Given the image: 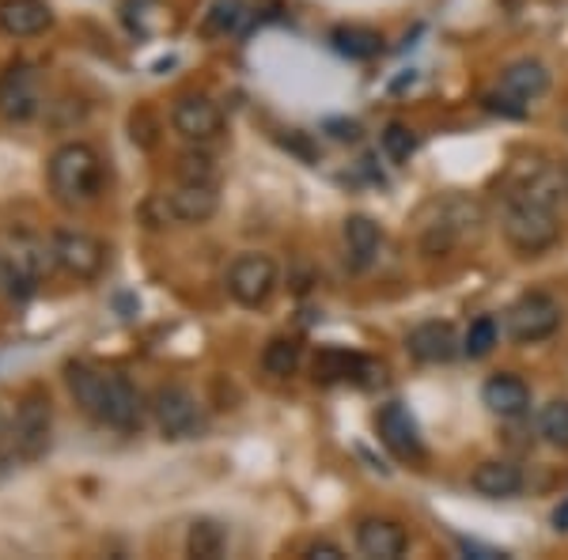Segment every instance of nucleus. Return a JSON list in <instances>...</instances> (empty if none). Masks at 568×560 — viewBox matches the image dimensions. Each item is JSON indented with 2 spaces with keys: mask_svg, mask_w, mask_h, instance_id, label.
Instances as JSON below:
<instances>
[{
  "mask_svg": "<svg viewBox=\"0 0 568 560\" xmlns=\"http://www.w3.org/2000/svg\"><path fill=\"white\" fill-rule=\"evenodd\" d=\"M216 208H220L216 186H209V182H179L175 190L152 197L144 216L152 224H205V220L216 216Z\"/></svg>",
  "mask_w": 568,
  "mask_h": 560,
  "instance_id": "obj_3",
  "label": "nucleus"
},
{
  "mask_svg": "<svg viewBox=\"0 0 568 560\" xmlns=\"http://www.w3.org/2000/svg\"><path fill=\"white\" fill-rule=\"evenodd\" d=\"M45 174H50L53 197L69 208H84L103 194V160H99V152L91 144H61L50 155Z\"/></svg>",
  "mask_w": 568,
  "mask_h": 560,
  "instance_id": "obj_1",
  "label": "nucleus"
},
{
  "mask_svg": "<svg viewBox=\"0 0 568 560\" xmlns=\"http://www.w3.org/2000/svg\"><path fill=\"white\" fill-rule=\"evenodd\" d=\"M152 417L168 439H190L205 428L197 398L186 387H160L152 398Z\"/></svg>",
  "mask_w": 568,
  "mask_h": 560,
  "instance_id": "obj_7",
  "label": "nucleus"
},
{
  "mask_svg": "<svg viewBox=\"0 0 568 560\" xmlns=\"http://www.w3.org/2000/svg\"><path fill=\"white\" fill-rule=\"evenodd\" d=\"M500 88L508 91V95L530 103V99H538L549 91V69L535 58H519L500 72Z\"/></svg>",
  "mask_w": 568,
  "mask_h": 560,
  "instance_id": "obj_19",
  "label": "nucleus"
},
{
  "mask_svg": "<svg viewBox=\"0 0 568 560\" xmlns=\"http://www.w3.org/2000/svg\"><path fill=\"white\" fill-rule=\"evenodd\" d=\"M4 439H12V428H8L4 413H0V447H4Z\"/></svg>",
  "mask_w": 568,
  "mask_h": 560,
  "instance_id": "obj_32",
  "label": "nucleus"
},
{
  "mask_svg": "<svg viewBox=\"0 0 568 560\" xmlns=\"http://www.w3.org/2000/svg\"><path fill=\"white\" fill-rule=\"evenodd\" d=\"M470 485L485 500H508V496L524 492V470L516 462H504V458H489L470 474Z\"/></svg>",
  "mask_w": 568,
  "mask_h": 560,
  "instance_id": "obj_18",
  "label": "nucleus"
},
{
  "mask_svg": "<svg viewBox=\"0 0 568 560\" xmlns=\"http://www.w3.org/2000/svg\"><path fill=\"white\" fill-rule=\"evenodd\" d=\"M406 348L417 364H447L459 353V337H455L452 323H420L406 334Z\"/></svg>",
  "mask_w": 568,
  "mask_h": 560,
  "instance_id": "obj_14",
  "label": "nucleus"
},
{
  "mask_svg": "<svg viewBox=\"0 0 568 560\" xmlns=\"http://www.w3.org/2000/svg\"><path fill=\"white\" fill-rule=\"evenodd\" d=\"M171 125L186 141H213L224 130V114L209 95H182L171 106Z\"/></svg>",
  "mask_w": 568,
  "mask_h": 560,
  "instance_id": "obj_11",
  "label": "nucleus"
},
{
  "mask_svg": "<svg viewBox=\"0 0 568 560\" xmlns=\"http://www.w3.org/2000/svg\"><path fill=\"white\" fill-rule=\"evenodd\" d=\"M304 557H311V560H337V557H345V553H342V546H329V541H315V546H311Z\"/></svg>",
  "mask_w": 568,
  "mask_h": 560,
  "instance_id": "obj_30",
  "label": "nucleus"
},
{
  "mask_svg": "<svg viewBox=\"0 0 568 560\" xmlns=\"http://www.w3.org/2000/svg\"><path fill=\"white\" fill-rule=\"evenodd\" d=\"M53 262L77 281H95L106 265V246L88 232H58L50 238Z\"/></svg>",
  "mask_w": 568,
  "mask_h": 560,
  "instance_id": "obj_8",
  "label": "nucleus"
},
{
  "mask_svg": "<svg viewBox=\"0 0 568 560\" xmlns=\"http://www.w3.org/2000/svg\"><path fill=\"white\" fill-rule=\"evenodd\" d=\"M42 106V91H39V72L31 65H8L0 77V118L4 122H31Z\"/></svg>",
  "mask_w": 568,
  "mask_h": 560,
  "instance_id": "obj_9",
  "label": "nucleus"
},
{
  "mask_svg": "<svg viewBox=\"0 0 568 560\" xmlns=\"http://www.w3.org/2000/svg\"><path fill=\"white\" fill-rule=\"evenodd\" d=\"M65 387H69V394L77 398V406L84 409L88 417L103 420L110 371H99L95 364H84V360H69L65 364Z\"/></svg>",
  "mask_w": 568,
  "mask_h": 560,
  "instance_id": "obj_12",
  "label": "nucleus"
},
{
  "mask_svg": "<svg viewBox=\"0 0 568 560\" xmlns=\"http://www.w3.org/2000/svg\"><path fill=\"white\" fill-rule=\"evenodd\" d=\"M50 436H53V406L45 390H27L20 398L12 420V447L23 462H39L50 451Z\"/></svg>",
  "mask_w": 568,
  "mask_h": 560,
  "instance_id": "obj_4",
  "label": "nucleus"
},
{
  "mask_svg": "<svg viewBox=\"0 0 568 560\" xmlns=\"http://www.w3.org/2000/svg\"><path fill=\"white\" fill-rule=\"evenodd\" d=\"M375 428H379L383 447H387L394 458H402V462H417V458H425L417 420H414V413L402 406V401H387V406L379 409V417H375Z\"/></svg>",
  "mask_w": 568,
  "mask_h": 560,
  "instance_id": "obj_10",
  "label": "nucleus"
},
{
  "mask_svg": "<svg viewBox=\"0 0 568 560\" xmlns=\"http://www.w3.org/2000/svg\"><path fill=\"white\" fill-rule=\"evenodd\" d=\"M500 342V326H497V318L493 315H481V318H474L470 329H466V337H463V353L470 356V360H485V356L497 348Z\"/></svg>",
  "mask_w": 568,
  "mask_h": 560,
  "instance_id": "obj_25",
  "label": "nucleus"
},
{
  "mask_svg": "<svg viewBox=\"0 0 568 560\" xmlns=\"http://www.w3.org/2000/svg\"><path fill=\"white\" fill-rule=\"evenodd\" d=\"M379 243H383V232L372 216H349L345 220V251H349V265L356 273L368 269L379 254Z\"/></svg>",
  "mask_w": 568,
  "mask_h": 560,
  "instance_id": "obj_20",
  "label": "nucleus"
},
{
  "mask_svg": "<svg viewBox=\"0 0 568 560\" xmlns=\"http://www.w3.org/2000/svg\"><path fill=\"white\" fill-rule=\"evenodd\" d=\"M554 527H557V530H568V500L554 511Z\"/></svg>",
  "mask_w": 568,
  "mask_h": 560,
  "instance_id": "obj_31",
  "label": "nucleus"
},
{
  "mask_svg": "<svg viewBox=\"0 0 568 560\" xmlns=\"http://www.w3.org/2000/svg\"><path fill=\"white\" fill-rule=\"evenodd\" d=\"M186 549H190V557L216 560L227 549V530L220 527L216 519H197L186 534Z\"/></svg>",
  "mask_w": 568,
  "mask_h": 560,
  "instance_id": "obj_22",
  "label": "nucleus"
},
{
  "mask_svg": "<svg viewBox=\"0 0 568 560\" xmlns=\"http://www.w3.org/2000/svg\"><path fill=\"white\" fill-rule=\"evenodd\" d=\"M356 549L372 560H398L409 549V534L402 522L372 516L361 519V527H356Z\"/></svg>",
  "mask_w": 568,
  "mask_h": 560,
  "instance_id": "obj_13",
  "label": "nucleus"
},
{
  "mask_svg": "<svg viewBox=\"0 0 568 560\" xmlns=\"http://www.w3.org/2000/svg\"><path fill=\"white\" fill-rule=\"evenodd\" d=\"M300 356H304L300 342H292V337H273L262 353V367H265V375H273V379H288V375H296Z\"/></svg>",
  "mask_w": 568,
  "mask_h": 560,
  "instance_id": "obj_23",
  "label": "nucleus"
},
{
  "mask_svg": "<svg viewBox=\"0 0 568 560\" xmlns=\"http://www.w3.org/2000/svg\"><path fill=\"white\" fill-rule=\"evenodd\" d=\"M103 425L118 428V431H141V425H144V398H141V390L125 379V375L110 371Z\"/></svg>",
  "mask_w": 568,
  "mask_h": 560,
  "instance_id": "obj_15",
  "label": "nucleus"
},
{
  "mask_svg": "<svg viewBox=\"0 0 568 560\" xmlns=\"http://www.w3.org/2000/svg\"><path fill=\"white\" fill-rule=\"evenodd\" d=\"M329 42H334V50L342 53V58L349 61H368L375 53L383 50V39L379 31H372V27H334V34H329Z\"/></svg>",
  "mask_w": 568,
  "mask_h": 560,
  "instance_id": "obj_21",
  "label": "nucleus"
},
{
  "mask_svg": "<svg viewBox=\"0 0 568 560\" xmlns=\"http://www.w3.org/2000/svg\"><path fill=\"white\" fill-rule=\"evenodd\" d=\"M179 179L182 182H209V186H216V167L205 152H186L179 160Z\"/></svg>",
  "mask_w": 568,
  "mask_h": 560,
  "instance_id": "obj_28",
  "label": "nucleus"
},
{
  "mask_svg": "<svg viewBox=\"0 0 568 560\" xmlns=\"http://www.w3.org/2000/svg\"><path fill=\"white\" fill-rule=\"evenodd\" d=\"M565 194H568V163H565Z\"/></svg>",
  "mask_w": 568,
  "mask_h": 560,
  "instance_id": "obj_33",
  "label": "nucleus"
},
{
  "mask_svg": "<svg viewBox=\"0 0 568 560\" xmlns=\"http://www.w3.org/2000/svg\"><path fill=\"white\" fill-rule=\"evenodd\" d=\"M500 224H504V238H508L511 251L527 254V258L549 251V246L557 243V235H561V224H557V213H554V201L524 194V190L508 197Z\"/></svg>",
  "mask_w": 568,
  "mask_h": 560,
  "instance_id": "obj_2",
  "label": "nucleus"
},
{
  "mask_svg": "<svg viewBox=\"0 0 568 560\" xmlns=\"http://www.w3.org/2000/svg\"><path fill=\"white\" fill-rule=\"evenodd\" d=\"M227 292L240 307H265L270 296L277 292V262L270 254H240L227 269Z\"/></svg>",
  "mask_w": 568,
  "mask_h": 560,
  "instance_id": "obj_6",
  "label": "nucleus"
},
{
  "mask_svg": "<svg viewBox=\"0 0 568 560\" xmlns=\"http://www.w3.org/2000/svg\"><path fill=\"white\" fill-rule=\"evenodd\" d=\"M326 130L337 136V141H361V125L356 122H342V118H329Z\"/></svg>",
  "mask_w": 568,
  "mask_h": 560,
  "instance_id": "obj_29",
  "label": "nucleus"
},
{
  "mask_svg": "<svg viewBox=\"0 0 568 560\" xmlns=\"http://www.w3.org/2000/svg\"><path fill=\"white\" fill-rule=\"evenodd\" d=\"M53 23L45 0H0V31L12 39H34Z\"/></svg>",
  "mask_w": 568,
  "mask_h": 560,
  "instance_id": "obj_17",
  "label": "nucleus"
},
{
  "mask_svg": "<svg viewBox=\"0 0 568 560\" xmlns=\"http://www.w3.org/2000/svg\"><path fill=\"white\" fill-rule=\"evenodd\" d=\"M557 326H561V307H557V299L546 296V292H527V296H519L508 307V315H504V329H508V337L519 345L546 342V337L557 334Z\"/></svg>",
  "mask_w": 568,
  "mask_h": 560,
  "instance_id": "obj_5",
  "label": "nucleus"
},
{
  "mask_svg": "<svg viewBox=\"0 0 568 560\" xmlns=\"http://www.w3.org/2000/svg\"><path fill=\"white\" fill-rule=\"evenodd\" d=\"M379 144H383V152H387L390 163H409V155L417 152L414 130H409V125H402V122H390L387 130L379 133Z\"/></svg>",
  "mask_w": 568,
  "mask_h": 560,
  "instance_id": "obj_27",
  "label": "nucleus"
},
{
  "mask_svg": "<svg viewBox=\"0 0 568 560\" xmlns=\"http://www.w3.org/2000/svg\"><path fill=\"white\" fill-rule=\"evenodd\" d=\"M481 401H485V409L497 413V417L516 420L530 409V387L519 379V375L500 371V375H493V379H485Z\"/></svg>",
  "mask_w": 568,
  "mask_h": 560,
  "instance_id": "obj_16",
  "label": "nucleus"
},
{
  "mask_svg": "<svg viewBox=\"0 0 568 560\" xmlns=\"http://www.w3.org/2000/svg\"><path fill=\"white\" fill-rule=\"evenodd\" d=\"M538 436H542L549 447L568 451V398H557V401H549V406H542V413H538Z\"/></svg>",
  "mask_w": 568,
  "mask_h": 560,
  "instance_id": "obj_26",
  "label": "nucleus"
},
{
  "mask_svg": "<svg viewBox=\"0 0 568 560\" xmlns=\"http://www.w3.org/2000/svg\"><path fill=\"white\" fill-rule=\"evenodd\" d=\"M243 20H246V0H213V8L205 12L201 31H205L209 39H224V34L240 31Z\"/></svg>",
  "mask_w": 568,
  "mask_h": 560,
  "instance_id": "obj_24",
  "label": "nucleus"
}]
</instances>
